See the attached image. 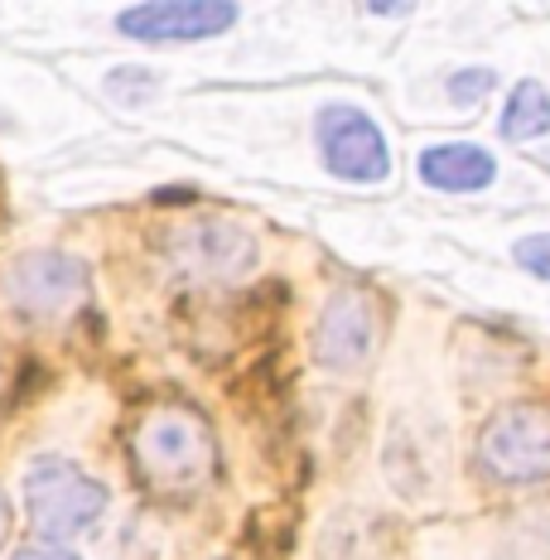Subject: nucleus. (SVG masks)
<instances>
[{
  "label": "nucleus",
  "mask_w": 550,
  "mask_h": 560,
  "mask_svg": "<svg viewBox=\"0 0 550 560\" xmlns=\"http://www.w3.org/2000/svg\"><path fill=\"white\" fill-rule=\"evenodd\" d=\"M222 560H227V556H222Z\"/></svg>",
  "instance_id": "dca6fc26"
},
{
  "label": "nucleus",
  "mask_w": 550,
  "mask_h": 560,
  "mask_svg": "<svg viewBox=\"0 0 550 560\" xmlns=\"http://www.w3.org/2000/svg\"><path fill=\"white\" fill-rule=\"evenodd\" d=\"M165 256L184 276L198 280H237L251 271L256 242L247 228L222 223V218H203V223H179L165 242Z\"/></svg>",
  "instance_id": "39448f33"
},
{
  "label": "nucleus",
  "mask_w": 550,
  "mask_h": 560,
  "mask_svg": "<svg viewBox=\"0 0 550 560\" xmlns=\"http://www.w3.org/2000/svg\"><path fill=\"white\" fill-rule=\"evenodd\" d=\"M493 88H498V78L488 73V68H464V73L449 78V97L464 102V107H468V102H483Z\"/></svg>",
  "instance_id": "9b49d317"
},
{
  "label": "nucleus",
  "mask_w": 550,
  "mask_h": 560,
  "mask_svg": "<svg viewBox=\"0 0 550 560\" xmlns=\"http://www.w3.org/2000/svg\"><path fill=\"white\" fill-rule=\"evenodd\" d=\"M131 464L145 493L194 498L218 469V440L208 420L189 406H155L131 430Z\"/></svg>",
  "instance_id": "f257e3e1"
},
{
  "label": "nucleus",
  "mask_w": 550,
  "mask_h": 560,
  "mask_svg": "<svg viewBox=\"0 0 550 560\" xmlns=\"http://www.w3.org/2000/svg\"><path fill=\"white\" fill-rule=\"evenodd\" d=\"M232 25H237L232 0H150L116 15V30L140 44H194L227 34Z\"/></svg>",
  "instance_id": "423d86ee"
},
{
  "label": "nucleus",
  "mask_w": 550,
  "mask_h": 560,
  "mask_svg": "<svg viewBox=\"0 0 550 560\" xmlns=\"http://www.w3.org/2000/svg\"><path fill=\"white\" fill-rule=\"evenodd\" d=\"M512 256H517V266H526L531 276L550 280V232H531V237H522L517 247H512Z\"/></svg>",
  "instance_id": "f8f14e48"
},
{
  "label": "nucleus",
  "mask_w": 550,
  "mask_h": 560,
  "mask_svg": "<svg viewBox=\"0 0 550 560\" xmlns=\"http://www.w3.org/2000/svg\"><path fill=\"white\" fill-rule=\"evenodd\" d=\"M10 536V503H5V493H0V541Z\"/></svg>",
  "instance_id": "2eb2a0df"
},
{
  "label": "nucleus",
  "mask_w": 550,
  "mask_h": 560,
  "mask_svg": "<svg viewBox=\"0 0 550 560\" xmlns=\"http://www.w3.org/2000/svg\"><path fill=\"white\" fill-rule=\"evenodd\" d=\"M25 512L39 536L68 541L107 512V488L78 464H68L63 454H44L25 474Z\"/></svg>",
  "instance_id": "f03ea898"
},
{
  "label": "nucleus",
  "mask_w": 550,
  "mask_h": 560,
  "mask_svg": "<svg viewBox=\"0 0 550 560\" xmlns=\"http://www.w3.org/2000/svg\"><path fill=\"white\" fill-rule=\"evenodd\" d=\"M10 560H73L68 551H54V546H25V551H15Z\"/></svg>",
  "instance_id": "ddd939ff"
},
{
  "label": "nucleus",
  "mask_w": 550,
  "mask_h": 560,
  "mask_svg": "<svg viewBox=\"0 0 550 560\" xmlns=\"http://www.w3.org/2000/svg\"><path fill=\"white\" fill-rule=\"evenodd\" d=\"M367 15H411V5H367Z\"/></svg>",
  "instance_id": "4468645a"
},
{
  "label": "nucleus",
  "mask_w": 550,
  "mask_h": 560,
  "mask_svg": "<svg viewBox=\"0 0 550 560\" xmlns=\"http://www.w3.org/2000/svg\"><path fill=\"white\" fill-rule=\"evenodd\" d=\"M493 155L483 145H435L420 155V179L444 194H473L493 184Z\"/></svg>",
  "instance_id": "1a4fd4ad"
},
{
  "label": "nucleus",
  "mask_w": 550,
  "mask_h": 560,
  "mask_svg": "<svg viewBox=\"0 0 550 560\" xmlns=\"http://www.w3.org/2000/svg\"><path fill=\"white\" fill-rule=\"evenodd\" d=\"M550 131V92L536 78H522L502 112V136L507 140H536Z\"/></svg>",
  "instance_id": "9d476101"
},
{
  "label": "nucleus",
  "mask_w": 550,
  "mask_h": 560,
  "mask_svg": "<svg viewBox=\"0 0 550 560\" xmlns=\"http://www.w3.org/2000/svg\"><path fill=\"white\" fill-rule=\"evenodd\" d=\"M372 343H377V314H372L367 295H333L319 314V329H314V358L333 372H348L358 363H367Z\"/></svg>",
  "instance_id": "6e6552de"
},
{
  "label": "nucleus",
  "mask_w": 550,
  "mask_h": 560,
  "mask_svg": "<svg viewBox=\"0 0 550 560\" xmlns=\"http://www.w3.org/2000/svg\"><path fill=\"white\" fill-rule=\"evenodd\" d=\"M319 150H324V165H329L338 179H353V184H377V179H386V170H391V155H386L377 121L362 116L358 107H324L319 112Z\"/></svg>",
  "instance_id": "0eeeda50"
},
{
  "label": "nucleus",
  "mask_w": 550,
  "mask_h": 560,
  "mask_svg": "<svg viewBox=\"0 0 550 560\" xmlns=\"http://www.w3.org/2000/svg\"><path fill=\"white\" fill-rule=\"evenodd\" d=\"M0 290L30 319H63L87 300V266L68 252H25L0 276Z\"/></svg>",
  "instance_id": "20e7f679"
},
{
  "label": "nucleus",
  "mask_w": 550,
  "mask_h": 560,
  "mask_svg": "<svg viewBox=\"0 0 550 560\" xmlns=\"http://www.w3.org/2000/svg\"><path fill=\"white\" fill-rule=\"evenodd\" d=\"M478 464L498 483H541L550 478V411L546 406H507L478 435Z\"/></svg>",
  "instance_id": "7ed1b4c3"
}]
</instances>
